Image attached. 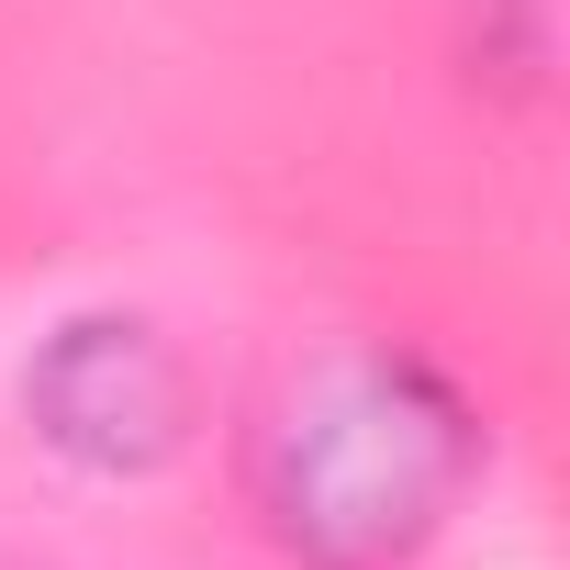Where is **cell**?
I'll use <instances>...</instances> for the list:
<instances>
[{"label": "cell", "mask_w": 570, "mask_h": 570, "mask_svg": "<svg viewBox=\"0 0 570 570\" xmlns=\"http://www.w3.org/2000/svg\"><path fill=\"white\" fill-rule=\"evenodd\" d=\"M459 470V414L448 403H403V381H347L314 414H292V481H279V525L292 537H336V548H392L403 525H425V503Z\"/></svg>", "instance_id": "1"}]
</instances>
